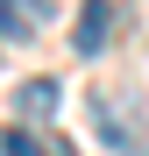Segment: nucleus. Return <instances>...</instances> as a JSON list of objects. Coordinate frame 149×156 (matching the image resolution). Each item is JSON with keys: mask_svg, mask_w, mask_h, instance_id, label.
<instances>
[{"mask_svg": "<svg viewBox=\"0 0 149 156\" xmlns=\"http://www.w3.org/2000/svg\"><path fill=\"white\" fill-rule=\"evenodd\" d=\"M107 43H114V0H85L78 29H71V50H78V57H99Z\"/></svg>", "mask_w": 149, "mask_h": 156, "instance_id": "1", "label": "nucleus"}, {"mask_svg": "<svg viewBox=\"0 0 149 156\" xmlns=\"http://www.w3.org/2000/svg\"><path fill=\"white\" fill-rule=\"evenodd\" d=\"M57 107H64V85H57V78H21V85H14V114L21 121H50Z\"/></svg>", "mask_w": 149, "mask_h": 156, "instance_id": "2", "label": "nucleus"}, {"mask_svg": "<svg viewBox=\"0 0 149 156\" xmlns=\"http://www.w3.org/2000/svg\"><path fill=\"white\" fill-rule=\"evenodd\" d=\"M0 36H7V43L36 36V14H29V0H0Z\"/></svg>", "mask_w": 149, "mask_h": 156, "instance_id": "3", "label": "nucleus"}, {"mask_svg": "<svg viewBox=\"0 0 149 156\" xmlns=\"http://www.w3.org/2000/svg\"><path fill=\"white\" fill-rule=\"evenodd\" d=\"M0 149H7V156H43V142L29 135V128H7V135H0Z\"/></svg>", "mask_w": 149, "mask_h": 156, "instance_id": "4", "label": "nucleus"}]
</instances>
